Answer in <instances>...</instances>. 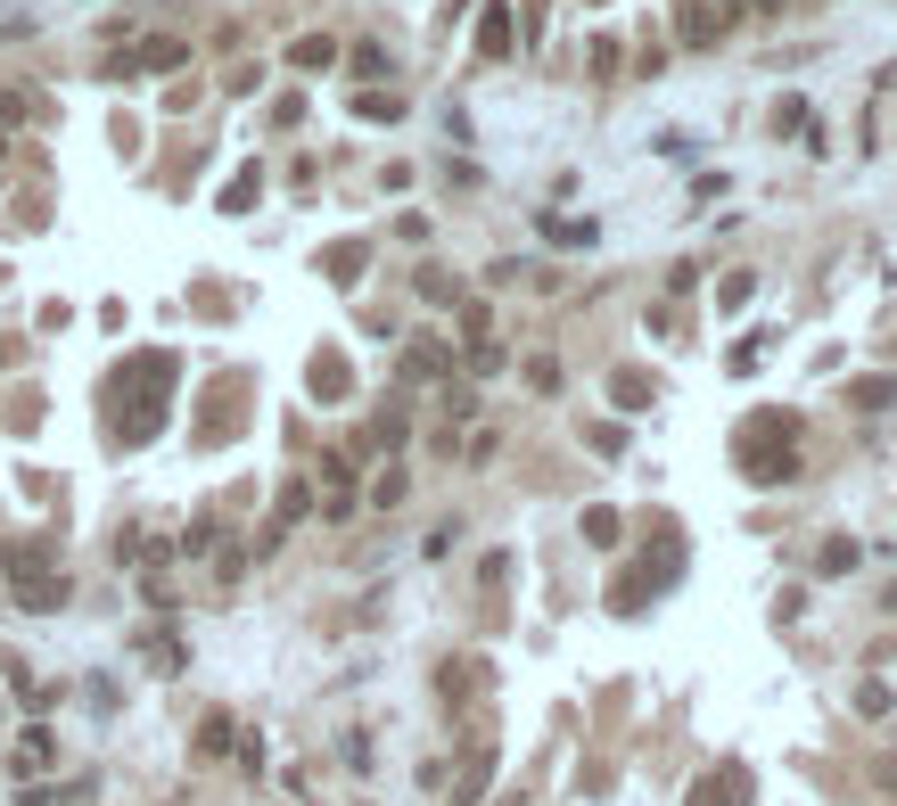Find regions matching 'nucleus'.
<instances>
[{"mask_svg": "<svg viewBox=\"0 0 897 806\" xmlns=\"http://www.w3.org/2000/svg\"><path fill=\"white\" fill-rule=\"evenodd\" d=\"M17 609H33V618L67 609V577H58V568H41V577H17Z\"/></svg>", "mask_w": 897, "mask_h": 806, "instance_id": "nucleus-2", "label": "nucleus"}, {"mask_svg": "<svg viewBox=\"0 0 897 806\" xmlns=\"http://www.w3.org/2000/svg\"><path fill=\"white\" fill-rule=\"evenodd\" d=\"M50 766V733H26V749H17V774H41Z\"/></svg>", "mask_w": 897, "mask_h": 806, "instance_id": "nucleus-8", "label": "nucleus"}, {"mask_svg": "<svg viewBox=\"0 0 897 806\" xmlns=\"http://www.w3.org/2000/svg\"><path fill=\"white\" fill-rule=\"evenodd\" d=\"M585 543L610 551V543H618V511H585Z\"/></svg>", "mask_w": 897, "mask_h": 806, "instance_id": "nucleus-9", "label": "nucleus"}, {"mask_svg": "<svg viewBox=\"0 0 897 806\" xmlns=\"http://www.w3.org/2000/svg\"><path fill=\"white\" fill-rule=\"evenodd\" d=\"M477 41H486V58H503V50H511V17H503V9H486V26H477Z\"/></svg>", "mask_w": 897, "mask_h": 806, "instance_id": "nucleus-6", "label": "nucleus"}, {"mask_svg": "<svg viewBox=\"0 0 897 806\" xmlns=\"http://www.w3.org/2000/svg\"><path fill=\"white\" fill-rule=\"evenodd\" d=\"M749 478H758V485H790V478H799V453H790V444H766V453L749 444Z\"/></svg>", "mask_w": 897, "mask_h": 806, "instance_id": "nucleus-4", "label": "nucleus"}, {"mask_svg": "<svg viewBox=\"0 0 897 806\" xmlns=\"http://www.w3.org/2000/svg\"><path fill=\"white\" fill-rule=\"evenodd\" d=\"M329 58H338V41L313 33V41H297V50H288V67H329Z\"/></svg>", "mask_w": 897, "mask_h": 806, "instance_id": "nucleus-7", "label": "nucleus"}, {"mask_svg": "<svg viewBox=\"0 0 897 806\" xmlns=\"http://www.w3.org/2000/svg\"><path fill=\"white\" fill-rule=\"evenodd\" d=\"M881 609H897V584H889V601H881Z\"/></svg>", "mask_w": 897, "mask_h": 806, "instance_id": "nucleus-11", "label": "nucleus"}, {"mask_svg": "<svg viewBox=\"0 0 897 806\" xmlns=\"http://www.w3.org/2000/svg\"><path fill=\"white\" fill-rule=\"evenodd\" d=\"M766 9H782V0H766Z\"/></svg>", "mask_w": 897, "mask_h": 806, "instance_id": "nucleus-12", "label": "nucleus"}, {"mask_svg": "<svg viewBox=\"0 0 897 806\" xmlns=\"http://www.w3.org/2000/svg\"><path fill=\"white\" fill-rule=\"evenodd\" d=\"M223 749H239V725L231 716H206L198 725V757H223Z\"/></svg>", "mask_w": 897, "mask_h": 806, "instance_id": "nucleus-5", "label": "nucleus"}, {"mask_svg": "<svg viewBox=\"0 0 897 806\" xmlns=\"http://www.w3.org/2000/svg\"><path fill=\"white\" fill-rule=\"evenodd\" d=\"M181 58H190V50H181V41H140V50H132V58H116L108 75H174Z\"/></svg>", "mask_w": 897, "mask_h": 806, "instance_id": "nucleus-1", "label": "nucleus"}, {"mask_svg": "<svg viewBox=\"0 0 897 806\" xmlns=\"http://www.w3.org/2000/svg\"><path fill=\"white\" fill-rule=\"evenodd\" d=\"M0 148H9V140H0Z\"/></svg>", "mask_w": 897, "mask_h": 806, "instance_id": "nucleus-13", "label": "nucleus"}, {"mask_svg": "<svg viewBox=\"0 0 897 806\" xmlns=\"http://www.w3.org/2000/svg\"><path fill=\"white\" fill-rule=\"evenodd\" d=\"M149 659H157V675H181V642H174V633H157Z\"/></svg>", "mask_w": 897, "mask_h": 806, "instance_id": "nucleus-10", "label": "nucleus"}, {"mask_svg": "<svg viewBox=\"0 0 897 806\" xmlns=\"http://www.w3.org/2000/svg\"><path fill=\"white\" fill-rule=\"evenodd\" d=\"M749 798V774L741 766H717L708 782H692V806H741Z\"/></svg>", "mask_w": 897, "mask_h": 806, "instance_id": "nucleus-3", "label": "nucleus"}]
</instances>
